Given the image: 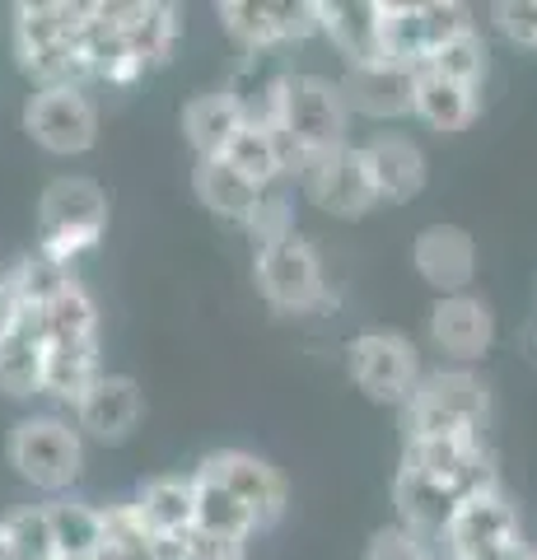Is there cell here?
Wrapping results in <instances>:
<instances>
[{
  "instance_id": "6da1fadb",
  "label": "cell",
  "mask_w": 537,
  "mask_h": 560,
  "mask_svg": "<svg viewBox=\"0 0 537 560\" xmlns=\"http://www.w3.org/2000/svg\"><path fill=\"white\" fill-rule=\"evenodd\" d=\"M94 5L84 0H38L14 10V57L38 80V90H84L90 66L80 51V28Z\"/></svg>"
},
{
  "instance_id": "7a4b0ae2",
  "label": "cell",
  "mask_w": 537,
  "mask_h": 560,
  "mask_svg": "<svg viewBox=\"0 0 537 560\" xmlns=\"http://www.w3.org/2000/svg\"><path fill=\"white\" fill-rule=\"evenodd\" d=\"M276 140H281V160H285V178L300 168L308 154H327L346 145V98L337 90V80L327 75H281L276 90Z\"/></svg>"
},
{
  "instance_id": "3957f363",
  "label": "cell",
  "mask_w": 537,
  "mask_h": 560,
  "mask_svg": "<svg viewBox=\"0 0 537 560\" xmlns=\"http://www.w3.org/2000/svg\"><path fill=\"white\" fill-rule=\"evenodd\" d=\"M103 234H108V191L94 178L71 173V178L47 183L38 201V253L43 257L71 267Z\"/></svg>"
},
{
  "instance_id": "277c9868",
  "label": "cell",
  "mask_w": 537,
  "mask_h": 560,
  "mask_svg": "<svg viewBox=\"0 0 537 560\" xmlns=\"http://www.w3.org/2000/svg\"><path fill=\"white\" fill-rule=\"evenodd\" d=\"M491 411L487 383L472 370H435L421 378L402 407L407 440H440V434H481Z\"/></svg>"
},
{
  "instance_id": "5b68a950",
  "label": "cell",
  "mask_w": 537,
  "mask_h": 560,
  "mask_svg": "<svg viewBox=\"0 0 537 560\" xmlns=\"http://www.w3.org/2000/svg\"><path fill=\"white\" fill-rule=\"evenodd\" d=\"M10 467L47 495H66L84 471V434L61 416H24L5 444Z\"/></svg>"
},
{
  "instance_id": "8992f818",
  "label": "cell",
  "mask_w": 537,
  "mask_h": 560,
  "mask_svg": "<svg viewBox=\"0 0 537 560\" xmlns=\"http://www.w3.org/2000/svg\"><path fill=\"white\" fill-rule=\"evenodd\" d=\"M346 370H351V383L360 393L370 401H384V407H407L425 378L416 346L397 331H360L346 346Z\"/></svg>"
},
{
  "instance_id": "52a82bcc",
  "label": "cell",
  "mask_w": 537,
  "mask_h": 560,
  "mask_svg": "<svg viewBox=\"0 0 537 560\" xmlns=\"http://www.w3.org/2000/svg\"><path fill=\"white\" fill-rule=\"evenodd\" d=\"M253 276H257L262 300L271 308H281V313H314V308L327 304L323 261H318L314 248H308V238H300V234L257 248Z\"/></svg>"
},
{
  "instance_id": "ba28073f",
  "label": "cell",
  "mask_w": 537,
  "mask_h": 560,
  "mask_svg": "<svg viewBox=\"0 0 537 560\" xmlns=\"http://www.w3.org/2000/svg\"><path fill=\"white\" fill-rule=\"evenodd\" d=\"M215 14L248 57L318 33V0H224Z\"/></svg>"
},
{
  "instance_id": "9c48e42d",
  "label": "cell",
  "mask_w": 537,
  "mask_h": 560,
  "mask_svg": "<svg viewBox=\"0 0 537 560\" xmlns=\"http://www.w3.org/2000/svg\"><path fill=\"white\" fill-rule=\"evenodd\" d=\"M290 183L300 187L318 210H327V215H337V220H360L365 210L378 206L355 145H341V150H327V154H308V160L290 173Z\"/></svg>"
},
{
  "instance_id": "30bf717a",
  "label": "cell",
  "mask_w": 537,
  "mask_h": 560,
  "mask_svg": "<svg viewBox=\"0 0 537 560\" xmlns=\"http://www.w3.org/2000/svg\"><path fill=\"white\" fill-rule=\"evenodd\" d=\"M24 131L47 154H84L98 140V113L84 90H38L24 103Z\"/></svg>"
},
{
  "instance_id": "8fae6325",
  "label": "cell",
  "mask_w": 537,
  "mask_h": 560,
  "mask_svg": "<svg viewBox=\"0 0 537 560\" xmlns=\"http://www.w3.org/2000/svg\"><path fill=\"white\" fill-rule=\"evenodd\" d=\"M197 471L230 490V495L257 518V528H271V523L285 514V477L267 458H257V453H248V448L206 453Z\"/></svg>"
},
{
  "instance_id": "7c38bea8",
  "label": "cell",
  "mask_w": 537,
  "mask_h": 560,
  "mask_svg": "<svg viewBox=\"0 0 537 560\" xmlns=\"http://www.w3.org/2000/svg\"><path fill=\"white\" fill-rule=\"evenodd\" d=\"M440 537L454 560H481V556L500 551L505 541H518V514L500 490H487V495L463 500L458 510L448 514Z\"/></svg>"
},
{
  "instance_id": "4fadbf2b",
  "label": "cell",
  "mask_w": 537,
  "mask_h": 560,
  "mask_svg": "<svg viewBox=\"0 0 537 560\" xmlns=\"http://www.w3.org/2000/svg\"><path fill=\"white\" fill-rule=\"evenodd\" d=\"M141 416H145V393H141V383L127 374H98L90 383V393L75 401V430L98 444L131 440Z\"/></svg>"
},
{
  "instance_id": "5bb4252c",
  "label": "cell",
  "mask_w": 537,
  "mask_h": 560,
  "mask_svg": "<svg viewBox=\"0 0 537 560\" xmlns=\"http://www.w3.org/2000/svg\"><path fill=\"white\" fill-rule=\"evenodd\" d=\"M337 90H341V98H346V113L393 121V117H407V113H411L416 70L374 57V61L346 66V75L337 80Z\"/></svg>"
},
{
  "instance_id": "9a60e30c",
  "label": "cell",
  "mask_w": 537,
  "mask_h": 560,
  "mask_svg": "<svg viewBox=\"0 0 537 560\" xmlns=\"http://www.w3.org/2000/svg\"><path fill=\"white\" fill-rule=\"evenodd\" d=\"M491 341H495V318H491L487 300H477L472 290L435 300V308H430V346H435L444 360L472 364L487 355Z\"/></svg>"
},
{
  "instance_id": "2e32d148",
  "label": "cell",
  "mask_w": 537,
  "mask_h": 560,
  "mask_svg": "<svg viewBox=\"0 0 537 560\" xmlns=\"http://www.w3.org/2000/svg\"><path fill=\"white\" fill-rule=\"evenodd\" d=\"M411 267L440 300L444 294H467V285L477 276V243L458 224H430V230L416 234Z\"/></svg>"
},
{
  "instance_id": "e0dca14e",
  "label": "cell",
  "mask_w": 537,
  "mask_h": 560,
  "mask_svg": "<svg viewBox=\"0 0 537 560\" xmlns=\"http://www.w3.org/2000/svg\"><path fill=\"white\" fill-rule=\"evenodd\" d=\"M355 150L374 187V201H411L425 187V154L411 136L378 131L370 136V145H355Z\"/></svg>"
},
{
  "instance_id": "ac0fdd59",
  "label": "cell",
  "mask_w": 537,
  "mask_h": 560,
  "mask_svg": "<svg viewBox=\"0 0 537 560\" xmlns=\"http://www.w3.org/2000/svg\"><path fill=\"white\" fill-rule=\"evenodd\" d=\"M108 5H113V20L122 24V38L131 47V57L145 70L164 66L173 57L178 33H183V20H178L173 5H154V0H108Z\"/></svg>"
},
{
  "instance_id": "d6986e66",
  "label": "cell",
  "mask_w": 537,
  "mask_h": 560,
  "mask_svg": "<svg viewBox=\"0 0 537 560\" xmlns=\"http://www.w3.org/2000/svg\"><path fill=\"white\" fill-rule=\"evenodd\" d=\"M80 51L90 66V80H108V84H136L145 75V66L131 57V47L122 38V24L113 20V5L98 0L90 10V20L80 28Z\"/></svg>"
},
{
  "instance_id": "ffe728a7",
  "label": "cell",
  "mask_w": 537,
  "mask_h": 560,
  "mask_svg": "<svg viewBox=\"0 0 537 560\" xmlns=\"http://www.w3.org/2000/svg\"><path fill=\"white\" fill-rule=\"evenodd\" d=\"M318 33L346 66L378 57V0H318Z\"/></svg>"
},
{
  "instance_id": "44dd1931",
  "label": "cell",
  "mask_w": 537,
  "mask_h": 560,
  "mask_svg": "<svg viewBox=\"0 0 537 560\" xmlns=\"http://www.w3.org/2000/svg\"><path fill=\"white\" fill-rule=\"evenodd\" d=\"M411 113L435 131H463V127H472V117L481 113V90H472V84H454V80L435 75V70L416 66Z\"/></svg>"
},
{
  "instance_id": "7402d4cb",
  "label": "cell",
  "mask_w": 537,
  "mask_h": 560,
  "mask_svg": "<svg viewBox=\"0 0 537 560\" xmlns=\"http://www.w3.org/2000/svg\"><path fill=\"white\" fill-rule=\"evenodd\" d=\"M238 127H244V108H238V98L230 90L197 94L183 103V136L197 150V160H220Z\"/></svg>"
},
{
  "instance_id": "603a6c76",
  "label": "cell",
  "mask_w": 537,
  "mask_h": 560,
  "mask_svg": "<svg viewBox=\"0 0 537 560\" xmlns=\"http://www.w3.org/2000/svg\"><path fill=\"white\" fill-rule=\"evenodd\" d=\"M136 514L145 518V528L154 537H187L197 528V490L192 471L187 477H154L141 486V495L131 500Z\"/></svg>"
},
{
  "instance_id": "cb8c5ba5",
  "label": "cell",
  "mask_w": 537,
  "mask_h": 560,
  "mask_svg": "<svg viewBox=\"0 0 537 560\" xmlns=\"http://www.w3.org/2000/svg\"><path fill=\"white\" fill-rule=\"evenodd\" d=\"M43 360L47 341L38 313H24L10 337H0V393L5 397H38L43 393Z\"/></svg>"
},
{
  "instance_id": "d4e9b609",
  "label": "cell",
  "mask_w": 537,
  "mask_h": 560,
  "mask_svg": "<svg viewBox=\"0 0 537 560\" xmlns=\"http://www.w3.org/2000/svg\"><path fill=\"white\" fill-rule=\"evenodd\" d=\"M393 500H397V514H402V528H411L416 537L444 533L448 514L463 504V495L454 486L416 477V471H402V467H397V481H393Z\"/></svg>"
},
{
  "instance_id": "484cf974",
  "label": "cell",
  "mask_w": 537,
  "mask_h": 560,
  "mask_svg": "<svg viewBox=\"0 0 537 560\" xmlns=\"http://www.w3.org/2000/svg\"><path fill=\"white\" fill-rule=\"evenodd\" d=\"M192 183H197L201 206L211 210V215L230 220V224H248V215L257 210V191H262L224 160H197V178Z\"/></svg>"
},
{
  "instance_id": "4316f807",
  "label": "cell",
  "mask_w": 537,
  "mask_h": 560,
  "mask_svg": "<svg viewBox=\"0 0 537 560\" xmlns=\"http://www.w3.org/2000/svg\"><path fill=\"white\" fill-rule=\"evenodd\" d=\"M43 341L47 346H98V308L90 300V290L71 280L57 300L38 313Z\"/></svg>"
},
{
  "instance_id": "83f0119b",
  "label": "cell",
  "mask_w": 537,
  "mask_h": 560,
  "mask_svg": "<svg viewBox=\"0 0 537 560\" xmlns=\"http://www.w3.org/2000/svg\"><path fill=\"white\" fill-rule=\"evenodd\" d=\"M47 523H51V547L57 560H94L103 547V514L94 504L57 495L47 504Z\"/></svg>"
},
{
  "instance_id": "f1b7e54d",
  "label": "cell",
  "mask_w": 537,
  "mask_h": 560,
  "mask_svg": "<svg viewBox=\"0 0 537 560\" xmlns=\"http://www.w3.org/2000/svg\"><path fill=\"white\" fill-rule=\"evenodd\" d=\"M378 57L397 66H421L430 57L425 38V14L421 5H402V0H378Z\"/></svg>"
},
{
  "instance_id": "f546056e",
  "label": "cell",
  "mask_w": 537,
  "mask_h": 560,
  "mask_svg": "<svg viewBox=\"0 0 537 560\" xmlns=\"http://www.w3.org/2000/svg\"><path fill=\"white\" fill-rule=\"evenodd\" d=\"M230 168H238L253 187H267L276 178H285V160H281V140H276V127H262V121H244L234 131V140L220 154Z\"/></svg>"
},
{
  "instance_id": "4dcf8cb0",
  "label": "cell",
  "mask_w": 537,
  "mask_h": 560,
  "mask_svg": "<svg viewBox=\"0 0 537 560\" xmlns=\"http://www.w3.org/2000/svg\"><path fill=\"white\" fill-rule=\"evenodd\" d=\"M192 490H197V533L224 537V541H248L257 533V518L224 486H215L211 477L192 471Z\"/></svg>"
},
{
  "instance_id": "1f68e13d",
  "label": "cell",
  "mask_w": 537,
  "mask_h": 560,
  "mask_svg": "<svg viewBox=\"0 0 537 560\" xmlns=\"http://www.w3.org/2000/svg\"><path fill=\"white\" fill-rule=\"evenodd\" d=\"M98 346H47L43 360V393L57 401H75L90 393V383L98 378Z\"/></svg>"
},
{
  "instance_id": "d6a6232c",
  "label": "cell",
  "mask_w": 537,
  "mask_h": 560,
  "mask_svg": "<svg viewBox=\"0 0 537 560\" xmlns=\"http://www.w3.org/2000/svg\"><path fill=\"white\" fill-rule=\"evenodd\" d=\"M71 267H61V261H51L43 253H33V257H20L14 261V271L5 276V285L14 290V300H20L24 313H43L57 294L71 285Z\"/></svg>"
},
{
  "instance_id": "836d02e7",
  "label": "cell",
  "mask_w": 537,
  "mask_h": 560,
  "mask_svg": "<svg viewBox=\"0 0 537 560\" xmlns=\"http://www.w3.org/2000/svg\"><path fill=\"white\" fill-rule=\"evenodd\" d=\"M487 57H491L487 38H481L477 28H467V33H458V38L440 43L421 66L435 70V75H444V80H454V84H472V90H481V80H487Z\"/></svg>"
},
{
  "instance_id": "e575fe53",
  "label": "cell",
  "mask_w": 537,
  "mask_h": 560,
  "mask_svg": "<svg viewBox=\"0 0 537 560\" xmlns=\"http://www.w3.org/2000/svg\"><path fill=\"white\" fill-rule=\"evenodd\" d=\"M290 178H276L257 191V210L248 215L244 230L257 238V248H267V243H281L294 234V210H290Z\"/></svg>"
},
{
  "instance_id": "d590c367",
  "label": "cell",
  "mask_w": 537,
  "mask_h": 560,
  "mask_svg": "<svg viewBox=\"0 0 537 560\" xmlns=\"http://www.w3.org/2000/svg\"><path fill=\"white\" fill-rule=\"evenodd\" d=\"M10 541L14 560H57L51 547V523H47V504H28V510H14L10 518H0Z\"/></svg>"
},
{
  "instance_id": "8d00e7d4",
  "label": "cell",
  "mask_w": 537,
  "mask_h": 560,
  "mask_svg": "<svg viewBox=\"0 0 537 560\" xmlns=\"http://www.w3.org/2000/svg\"><path fill=\"white\" fill-rule=\"evenodd\" d=\"M495 28L518 47H537V0H500L491 5Z\"/></svg>"
},
{
  "instance_id": "74e56055",
  "label": "cell",
  "mask_w": 537,
  "mask_h": 560,
  "mask_svg": "<svg viewBox=\"0 0 537 560\" xmlns=\"http://www.w3.org/2000/svg\"><path fill=\"white\" fill-rule=\"evenodd\" d=\"M425 556H430L425 541L416 537L411 528H402V523H393V528L374 533L370 556H365V560H425Z\"/></svg>"
},
{
  "instance_id": "f35d334b",
  "label": "cell",
  "mask_w": 537,
  "mask_h": 560,
  "mask_svg": "<svg viewBox=\"0 0 537 560\" xmlns=\"http://www.w3.org/2000/svg\"><path fill=\"white\" fill-rule=\"evenodd\" d=\"M183 560H244V541H224V537H206V533H187L183 537Z\"/></svg>"
},
{
  "instance_id": "ab89813d",
  "label": "cell",
  "mask_w": 537,
  "mask_h": 560,
  "mask_svg": "<svg viewBox=\"0 0 537 560\" xmlns=\"http://www.w3.org/2000/svg\"><path fill=\"white\" fill-rule=\"evenodd\" d=\"M20 318H24V308L14 300V290L5 285V276H0V337H10V331L20 327Z\"/></svg>"
},
{
  "instance_id": "60d3db41",
  "label": "cell",
  "mask_w": 537,
  "mask_h": 560,
  "mask_svg": "<svg viewBox=\"0 0 537 560\" xmlns=\"http://www.w3.org/2000/svg\"><path fill=\"white\" fill-rule=\"evenodd\" d=\"M481 560H537V551H533V547H524V537H518V541H505L500 551L481 556Z\"/></svg>"
},
{
  "instance_id": "b9f144b4",
  "label": "cell",
  "mask_w": 537,
  "mask_h": 560,
  "mask_svg": "<svg viewBox=\"0 0 537 560\" xmlns=\"http://www.w3.org/2000/svg\"><path fill=\"white\" fill-rule=\"evenodd\" d=\"M0 560H14L10 556V541H5V528H0Z\"/></svg>"
},
{
  "instance_id": "7bdbcfd3",
  "label": "cell",
  "mask_w": 537,
  "mask_h": 560,
  "mask_svg": "<svg viewBox=\"0 0 537 560\" xmlns=\"http://www.w3.org/2000/svg\"><path fill=\"white\" fill-rule=\"evenodd\" d=\"M425 560H454V556H444V551H430Z\"/></svg>"
}]
</instances>
